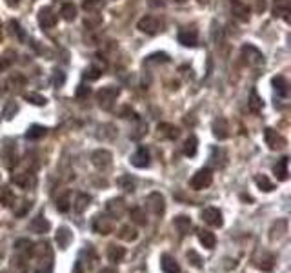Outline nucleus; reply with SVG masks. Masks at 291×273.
<instances>
[{
  "label": "nucleus",
  "instance_id": "obj_2",
  "mask_svg": "<svg viewBox=\"0 0 291 273\" xmlns=\"http://www.w3.org/2000/svg\"><path fill=\"white\" fill-rule=\"evenodd\" d=\"M211 182H213V171L209 168H202V169H198L193 177H191L190 186L193 189H196V191H200V189L209 188Z\"/></svg>",
  "mask_w": 291,
  "mask_h": 273
},
{
  "label": "nucleus",
  "instance_id": "obj_59",
  "mask_svg": "<svg viewBox=\"0 0 291 273\" xmlns=\"http://www.w3.org/2000/svg\"><path fill=\"white\" fill-rule=\"evenodd\" d=\"M2 91H4V90H2V84H0V95H2Z\"/></svg>",
  "mask_w": 291,
  "mask_h": 273
},
{
  "label": "nucleus",
  "instance_id": "obj_22",
  "mask_svg": "<svg viewBox=\"0 0 291 273\" xmlns=\"http://www.w3.org/2000/svg\"><path fill=\"white\" fill-rule=\"evenodd\" d=\"M198 241H200L202 246L207 248V250H213V248L217 246V237H215V233H211V231H207V230L198 231Z\"/></svg>",
  "mask_w": 291,
  "mask_h": 273
},
{
  "label": "nucleus",
  "instance_id": "obj_18",
  "mask_svg": "<svg viewBox=\"0 0 291 273\" xmlns=\"http://www.w3.org/2000/svg\"><path fill=\"white\" fill-rule=\"evenodd\" d=\"M49 228H51V226H49V221L44 215H37L31 221V224H29V230H31L33 233H38V235H42V233H48Z\"/></svg>",
  "mask_w": 291,
  "mask_h": 273
},
{
  "label": "nucleus",
  "instance_id": "obj_29",
  "mask_svg": "<svg viewBox=\"0 0 291 273\" xmlns=\"http://www.w3.org/2000/svg\"><path fill=\"white\" fill-rule=\"evenodd\" d=\"M124 257H126V250L124 248L116 246V244H111V246L107 248V259L111 263H120Z\"/></svg>",
  "mask_w": 291,
  "mask_h": 273
},
{
  "label": "nucleus",
  "instance_id": "obj_40",
  "mask_svg": "<svg viewBox=\"0 0 291 273\" xmlns=\"http://www.w3.org/2000/svg\"><path fill=\"white\" fill-rule=\"evenodd\" d=\"M24 100H27V102H31L33 106H46V97H42V95L38 93H24Z\"/></svg>",
  "mask_w": 291,
  "mask_h": 273
},
{
  "label": "nucleus",
  "instance_id": "obj_55",
  "mask_svg": "<svg viewBox=\"0 0 291 273\" xmlns=\"http://www.w3.org/2000/svg\"><path fill=\"white\" fill-rule=\"evenodd\" d=\"M149 4L151 5H164V2H162V0H151Z\"/></svg>",
  "mask_w": 291,
  "mask_h": 273
},
{
  "label": "nucleus",
  "instance_id": "obj_27",
  "mask_svg": "<svg viewBox=\"0 0 291 273\" xmlns=\"http://www.w3.org/2000/svg\"><path fill=\"white\" fill-rule=\"evenodd\" d=\"M196 149H198V138H196L195 135H190L188 138H186L184 149H182V151H184L186 157H195Z\"/></svg>",
  "mask_w": 291,
  "mask_h": 273
},
{
  "label": "nucleus",
  "instance_id": "obj_46",
  "mask_svg": "<svg viewBox=\"0 0 291 273\" xmlns=\"http://www.w3.org/2000/svg\"><path fill=\"white\" fill-rule=\"evenodd\" d=\"M18 111V106L15 104V100H9L7 104H5V108H4V117L9 121V119H13L15 117V113Z\"/></svg>",
  "mask_w": 291,
  "mask_h": 273
},
{
  "label": "nucleus",
  "instance_id": "obj_34",
  "mask_svg": "<svg viewBox=\"0 0 291 273\" xmlns=\"http://www.w3.org/2000/svg\"><path fill=\"white\" fill-rule=\"evenodd\" d=\"M273 263H275V257H273L271 253H264L262 259L257 263V268L262 270V272H271V270H273Z\"/></svg>",
  "mask_w": 291,
  "mask_h": 273
},
{
  "label": "nucleus",
  "instance_id": "obj_51",
  "mask_svg": "<svg viewBox=\"0 0 291 273\" xmlns=\"http://www.w3.org/2000/svg\"><path fill=\"white\" fill-rule=\"evenodd\" d=\"M118 182L124 186V189H126V191H135V182H133L131 177H124V179H120Z\"/></svg>",
  "mask_w": 291,
  "mask_h": 273
},
{
  "label": "nucleus",
  "instance_id": "obj_52",
  "mask_svg": "<svg viewBox=\"0 0 291 273\" xmlns=\"http://www.w3.org/2000/svg\"><path fill=\"white\" fill-rule=\"evenodd\" d=\"M90 93H91V90L90 88H88V86H79V90H77V97H79V99H88V97H90Z\"/></svg>",
  "mask_w": 291,
  "mask_h": 273
},
{
  "label": "nucleus",
  "instance_id": "obj_37",
  "mask_svg": "<svg viewBox=\"0 0 291 273\" xmlns=\"http://www.w3.org/2000/svg\"><path fill=\"white\" fill-rule=\"evenodd\" d=\"M118 237H120L122 241H127V242H131V241H135L137 239V230L135 228H131V226H124L120 231H118Z\"/></svg>",
  "mask_w": 291,
  "mask_h": 273
},
{
  "label": "nucleus",
  "instance_id": "obj_3",
  "mask_svg": "<svg viewBox=\"0 0 291 273\" xmlns=\"http://www.w3.org/2000/svg\"><path fill=\"white\" fill-rule=\"evenodd\" d=\"M137 27L142 33H146V35H157V33L162 29V24H160V20L157 18V16L146 15V16H142V18L138 20Z\"/></svg>",
  "mask_w": 291,
  "mask_h": 273
},
{
  "label": "nucleus",
  "instance_id": "obj_49",
  "mask_svg": "<svg viewBox=\"0 0 291 273\" xmlns=\"http://www.w3.org/2000/svg\"><path fill=\"white\" fill-rule=\"evenodd\" d=\"M64 82H66V73H64V71H60V69H58V71H55V73H53V86H55V88H62Z\"/></svg>",
  "mask_w": 291,
  "mask_h": 273
},
{
  "label": "nucleus",
  "instance_id": "obj_5",
  "mask_svg": "<svg viewBox=\"0 0 291 273\" xmlns=\"http://www.w3.org/2000/svg\"><path fill=\"white\" fill-rule=\"evenodd\" d=\"M111 160H113V155L107 149H97L93 151L91 155V162L95 166L97 169H102V171H106V169L111 168Z\"/></svg>",
  "mask_w": 291,
  "mask_h": 273
},
{
  "label": "nucleus",
  "instance_id": "obj_17",
  "mask_svg": "<svg viewBox=\"0 0 291 273\" xmlns=\"http://www.w3.org/2000/svg\"><path fill=\"white\" fill-rule=\"evenodd\" d=\"M11 180H13L16 186H20V188H24V189H29V188H33V186L37 184V177H35L33 173L13 175V177H11Z\"/></svg>",
  "mask_w": 291,
  "mask_h": 273
},
{
  "label": "nucleus",
  "instance_id": "obj_45",
  "mask_svg": "<svg viewBox=\"0 0 291 273\" xmlns=\"http://www.w3.org/2000/svg\"><path fill=\"white\" fill-rule=\"evenodd\" d=\"M9 84L15 86V90H18V88H24V84H26V77L20 73H15L9 77Z\"/></svg>",
  "mask_w": 291,
  "mask_h": 273
},
{
  "label": "nucleus",
  "instance_id": "obj_7",
  "mask_svg": "<svg viewBox=\"0 0 291 273\" xmlns=\"http://www.w3.org/2000/svg\"><path fill=\"white\" fill-rule=\"evenodd\" d=\"M57 13H55L49 5L42 7V9L38 11V26L42 27V29H51V27L57 26Z\"/></svg>",
  "mask_w": 291,
  "mask_h": 273
},
{
  "label": "nucleus",
  "instance_id": "obj_23",
  "mask_svg": "<svg viewBox=\"0 0 291 273\" xmlns=\"http://www.w3.org/2000/svg\"><path fill=\"white\" fill-rule=\"evenodd\" d=\"M60 16H62L66 22H73L77 18V5L73 2H64L60 5Z\"/></svg>",
  "mask_w": 291,
  "mask_h": 273
},
{
  "label": "nucleus",
  "instance_id": "obj_30",
  "mask_svg": "<svg viewBox=\"0 0 291 273\" xmlns=\"http://www.w3.org/2000/svg\"><path fill=\"white\" fill-rule=\"evenodd\" d=\"M46 133H48V128L38 126V124H33V126L26 132V138L27 140H38V138L46 136Z\"/></svg>",
  "mask_w": 291,
  "mask_h": 273
},
{
  "label": "nucleus",
  "instance_id": "obj_10",
  "mask_svg": "<svg viewBox=\"0 0 291 273\" xmlns=\"http://www.w3.org/2000/svg\"><path fill=\"white\" fill-rule=\"evenodd\" d=\"M231 13H233V16H235L237 20L248 22L251 9H249V5L246 4L244 0H231Z\"/></svg>",
  "mask_w": 291,
  "mask_h": 273
},
{
  "label": "nucleus",
  "instance_id": "obj_41",
  "mask_svg": "<svg viewBox=\"0 0 291 273\" xmlns=\"http://www.w3.org/2000/svg\"><path fill=\"white\" fill-rule=\"evenodd\" d=\"M0 202H2L4 206H11L13 202H15V195H13V191H11L9 188L0 189Z\"/></svg>",
  "mask_w": 291,
  "mask_h": 273
},
{
  "label": "nucleus",
  "instance_id": "obj_26",
  "mask_svg": "<svg viewBox=\"0 0 291 273\" xmlns=\"http://www.w3.org/2000/svg\"><path fill=\"white\" fill-rule=\"evenodd\" d=\"M288 164H290V158L288 157H282L281 160L275 164L273 171H275V175L279 177V180H288V175H290V171H288Z\"/></svg>",
  "mask_w": 291,
  "mask_h": 273
},
{
  "label": "nucleus",
  "instance_id": "obj_28",
  "mask_svg": "<svg viewBox=\"0 0 291 273\" xmlns=\"http://www.w3.org/2000/svg\"><path fill=\"white\" fill-rule=\"evenodd\" d=\"M90 202H91L90 195L88 193H79L77 195V199H75V202H73V210L77 211V213H82V211L88 210Z\"/></svg>",
  "mask_w": 291,
  "mask_h": 273
},
{
  "label": "nucleus",
  "instance_id": "obj_21",
  "mask_svg": "<svg viewBox=\"0 0 291 273\" xmlns=\"http://www.w3.org/2000/svg\"><path fill=\"white\" fill-rule=\"evenodd\" d=\"M160 268H162L164 273H180V264L171 255H168V253H164L160 257Z\"/></svg>",
  "mask_w": 291,
  "mask_h": 273
},
{
  "label": "nucleus",
  "instance_id": "obj_38",
  "mask_svg": "<svg viewBox=\"0 0 291 273\" xmlns=\"http://www.w3.org/2000/svg\"><path fill=\"white\" fill-rule=\"evenodd\" d=\"M82 7H84V11H88V13H95V11H98L100 7H104V0H84V2H82Z\"/></svg>",
  "mask_w": 291,
  "mask_h": 273
},
{
  "label": "nucleus",
  "instance_id": "obj_42",
  "mask_svg": "<svg viewBox=\"0 0 291 273\" xmlns=\"http://www.w3.org/2000/svg\"><path fill=\"white\" fill-rule=\"evenodd\" d=\"M35 246L31 241H27V239H20V241H16L15 242V250L18 253H24V252H27V253H31L33 250L31 248Z\"/></svg>",
  "mask_w": 291,
  "mask_h": 273
},
{
  "label": "nucleus",
  "instance_id": "obj_56",
  "mask_svg": "<svg viewBox=\"0 0 291 273\" xmlns=\"http://www.w3.org/2000/svg\"><path fill=\"white\" fill-rule=\"evenodd\" d=\"M98 273H115V270L113 268H104V270H100Z\"/></svg>",
  "mask_w": 291,
  "mask_h": 273
},
{
  "label": "nucleus",
  "instance_id": "obj_11",
  "mask_svg": "<svg viewBox=\"0 0 291 273\" xmlns=\"http://www.w3.org/2000/svg\"><path fill=\"white\" fill-rule=\"evenodd\" d=\"M149 160H151V155H149V149L148 147H138L137 151L131 155V164L135 168H148L149 166Z\"/></svg>",
  "mask_w": 291,
  "mask_h": 273
},
{
  "label": "nucleus",
  "instance_id": "obj_12",
  "mask_svg": "<svg viewBox=\"0 0 291 273\" xmlns=\"http://www.w3.org/2000/svg\"><path fill=\"white\" fill-rule=\"evenodd\" d=\"M213 135H215V138H218V140H226L229 136V124L226 119H222V117H218V119H215L213 121Z\"/></svg>",
  "mask_w": 291,
  "mask_h": 273
},
{
  "label": "nucleus",
  "instance_id": "obj_47",
  "mask_svg": "<svg viewBox=\"0 0 291 273\" xmlns=\"http://www.w3.org/2000/svg\"><path fill=\"white\" fill-rule=\"evenodd\" d=\"M5 158H7V166H9V168H13V164H16V153L13 146L5 147Z\"/></svg>",
  "mask_w": 291,
  "mask_h": 273
},
{
  "label": "nucleus",
  "instance_id": "obj_48",
  "mask_svg": "<svg viewBox=\"0 0 291 273\" xmlns=\"http://www.w3.org/2000/svg\"><path fill=\"white\" fill-rule=\"evenodd\" d=\"M11 55H13V51H7L4 57L0 58V71H5V69H7L11 64H13V60H15V58H9Z\"/></svg>",
  "mask_w": 291,
  "mask_h": 273
},
{
  "label": "nucleus",
  "instance_id": "obj_9",
  "mask_svg": "<svg viewBox=\"0 0 291 273\" xmlns=\"http://www.w3.org/2000/svg\"><path fill=\"white\" fill-rule=\"evenodd\" d=\"M179 42L186 47H195L198 44V31L195 27H184L179 33Z\"/></svg>",
  "mask_w": 291,
  "mask_h": 273
},
{
  "label": "nucleus",
  "instance_id": "obj_50",
  "mask_svg": "<svg viewBox=\"0 0 291 273\" xmlns=\"http://www.w3.org/2000/svg\"><path fill=\"white\" fill-rule=\"evenodd\" d=\"M11 27L15 29V33H16V37H18V40H22V42H24V40H26V33H24V29L20 27V24L13 20V22H11Z\"/></svg>",
  "mask_w": 291,
  "mask_h": 273
},
{
  "label": "nucleus",
  "instance_id": "obj_13",
  "mask_svg": "<svg viewBox=\"0 0 291 273\" xmlns=\"http://www.w3.org/2000/svg\"><path fill=\"white\" fill-rule=\"evenodd\" d=\"M264 136H266L268 146H270L271 149H281V147L286 146V138H284V136H281L279 133L275 132V130H271V128H268V130H266Z\"/></svg>",
  "mask_w": 291,
  "mask_h": 273
},
{
  "label": "nucleus",
  "instance_id": "obj_31",
  "mask_svg": "<svg viewBox=\"0 0 291 273\" xmlns=\"http://www.w3.org/2000/svg\"><path fill=\"white\" fill-rule=\"evenodd\" d=\"M175 228L179 230V233H182V235H186V233H190L191 230V219L186 215H179L175 217Z\"/></svg>",
  "mask_w": 291,
  "mask_h": 273
},
{
  "label": "nucleus",
  "instance_id": "obj_32",
  "mask_svg": "<svg viewBox=\"0 0 291 273\" xmlns=\"http://www.w3.org/2000/svg\"><path fill=\"white\" fill-rule=\"evenodd\" d=\"M69 208H71V197H69V191H64L62 195L57 197V210L60 213H66L69 211Z\"/></svg>",
  "mask_w": 291,
  "mask_h": 273
},
{
  "label": "nucleus",
  "instance_id": "obj_6",
  "mask_svg": "<svg viewBox=\"0 0 291 273\" xmlns=\"http://www.w3.org/2000/svg\"><path fill=\"white\" fill-rule=\"evenodd\" d=\"M146 206H148L153 215H162L166 211V200L164 197L159 193V191H153V193L148 195L146 199Z\"/></svg>",
  "mask_w": 291,
  "mask_h": 273
},
{
  "label": "nucleus",
  "instance_id": "obj_53",
  "mask_svg": "<svg viewBox=\"0 0 291 273\" xmlns=\"http://www.w3.org/2000/svg\"><path fill=\"white\" fill-rule=\"evenodd\" d=\"M37 273H53V263H51V261H46V264L40 266V268L37 270Z\"/></svg>",
  "mask_w": 291,
  "mask_h": 273
},
{
  "label": "nucleus",
  "instance_id": "obj_35",
  "mask_svg": "<svg viewBox=\"0 0 291 273\" xmlns=\"http://www.w3.org/2000/svg\"><path fill=\"white\" fill-rule=\"evenodd\" d=\"M255 184H257V186H259L262 191H273V189H275L273 182H271V180L268 179L266 175H257V177H255Z\"/></svg>",
  "mask_w": 291,
  "mask_h": 273
},
{
  "label": "nucleus",
  "instance_id": "obj_36",
  "mask_svg": "<svg viewBox=\"0 0 291 273\" xmlns=\"http://www.w3.org/2000/svg\"><path fill=\"white\" fill-rule=\"evenodd\" d=\"M166 62H170V57L166 53H153V55H149L144 60V66H148V64H166Z\"/></svg>",
  "mask_w": 291,
  "mask_h": 273
},
{
  "label": "nucleus",
  "instance_id": "obj_39",
  "mask_svg": "<svg viewBox=\"0 0 291 273\" xmlns=\"http://www.w3.org/2000/svg\"><path fill=\"white\" fill-rule=\"evenodd\" d=\"M100 77H102V68H98L95 64H91L90 68L84 71V79L88 80H98Z\"/></svg>",
  "mask_w": 291,
  "mask_h": 273
},
{
  "label": "nucleus",
  "instance_id": "obj_24",
  "mask_svg": "<svg viewBox=\"0 0 291 273\" xmlns=\"http://www.w3.org/2000/svg\"><path fill=\"white\" fill-rule=\"evenodd\" d=\"M264 108V102L260 99V95L257 93V90H251V95H249V100H248V110L251 113H260Z\"/></svg>",
  "mask_w": 291,
  "mask_h": 273
},
{
  "label": "nucleus",
  "instance_id": "obj_54",
  "mask_svg": "<svg viewBox=\"0 0 291 273\" xmlns=\"http://www.w3.org/2000/svg\"><path fill=\"white\" fill-rule=\"evenodd\" d=\"M73 273H84V270H82V263H80V261H77V264H75Z\"/></svg>",
  "mask_w": 291,
  "mask_h": 273
},
{
  "label": "nucleus",
  "instance_id": "obj_57",
  "mask_svg": "<svg viewBox=\"0 0 291 273\" xmlns=\"http://www.w3.org/2000/svg\"><path fill=\"white\" fill-rule=\"evenodd\" d=\"M7 4H9V5H16V4H18V0H7Z\"/></svg>",
  "mask_w": 291,
  "mask_h": 273
},
{
  "label": "nucleus",
  "instance_id": "obj_33",
  "mask_svg": "<svg viewBox=\"0 0 291 273\" xmlns=\"http://www.w3.org/2000/svg\"><path fill=\"white\" fill-rule=\"evenodd\" d=\"M129 217H131V221L135 222L137 226H146V222H148L146 211H144L142 208H133V210L129 211Z\"/></svg>",
  "mask_w": 291,
  "mask_h": 273
},
{
  "label": "nucleus",
  "instance_id": "obj_15",
  "mask_svg": "<svg viewBox=\"0 0 291 273\" xmlns=\"http://www.w3.org/2000/svg\"><path fill=\"white\" fill-rule=\"evenodd\" d=\"M93 230L97 233H100V235H107V233H111L113 231V222L111 219L107 215H98L93 222Z\"/></svg>",
  "mask_w": 291,
  "mask_h": 273
},
{
  "label": "nucleus",
  "instance_id": "obj_14",
  "mask_svg": "<svg viewBox=\"0 0 291 273\" xmlns=\"http://www.w3.org/2000/svg\"><path fill=\"white\" fill-rule=\"evenodd\" d=\"M290 0H273V15L282 18V20L290 22Z\"/></svg>",
  "mask_w": 291,
  "mask_h": 273
},
{
  "label": "nucleus",
  "instance_id": "obj_4",
  "mask_svg": "<svg viewBox=\"0 0 291 273\" xmlns=\"http://www.w3.org/2000/svg\"><path fill=\"white\" fill-rule=\"evenodd\" d=\"M242 55L249 66H262L264 64V53L260 51L259 47H255L253 44H244Z\"/></svg>",
  "mask_w": 291,
  "mask_h": 273
},
{
  "label": "nucleus",
  "instance_id": "obj_8",
  "mask_svg": "<svg viewBox=\"0 0 291 273\" xmlns=\"http://www.w3.org/2000/svg\"><path fill=\"white\" fill-rule=\"evenodd\" d=\"M202 221L206 222V224H209V226H213V228H220V226H222V222H224L220 210L213 208V206H209V208H204V210H202Z\"/></svg>",
  "mask_w": 291,
  "mask_h": 273
},
{
  "label": "nucleus",
  "instance_id": "obj_44",
  "mask_svg": "<svg viewBox=\"0 0 291 273\" xmlns=\"http://www.w3.org/2000/svg\"><path fill=\"white\" fill-rule=\"evenodd\" d=\"M213 42L217 44V46H220V44H224V29L220 26H218L217 22H213Z\"/></svg>",
  "mask_w": 291,
  "mask_h": 273
},
{
  "label": "nucleus",
  "instance_id": "obj_25",
  "mask_svg": "<svg viewBox=\"0 0 291 273\" xmlns=\"http://www.w3.org/2000/svg\"><path fill=\"white\" fill-rule=\"evenodd\" d=\"M159 133L164 138H170V140H173V138H177L179 136V128L173 126V124H168V122H162V124H159Z\"/></svg>",
  "mask_w": 291,
  "mask_h": 273
},
{
  "label": "nucleus",
  "instance_id": "obj_1",
  "mask_svg": "<svg viewBox=\"0 0 291 273\" xmlns=\"http://www.w3.org/2000/svg\"><path fill=\"white\" fill-rule=\"evenodd\" d=\"M120 90L115 88V86H106V88H100L98 93H97V102L100 106L102 110H111L113 104H115L116 97H118Z\"/></svg>",
  "mask_w": 291,
  "mask_h": 273
},
{
  "label": "nucleus",
  "instance_id": "obj_58",
  "mask_svg": "<svg viewBox=\"0 0 291 273\" xmlns=\"http://www.w3.org/2000/svg\"><path fill=\"white\" fill-rule=\"evenodd\" d=\"M175 2H177V4H184L186 0H175Z\"/></svg>",
  "mask_w": 291,
  "mask_h": 273
},
{
  "label": "nucleus",
  "instance_id": "obj_43",
  "mask_svg": "<svg viewBox=\"0 0 291 273\" xmlns=\"http://www.w3.org/2000/svg\"><path fill=\"white\" fill-rule=\"evenodd\" d=\"M186 257H188V261H190V264H191V266H193V268L200 270L202 266H204V264H202L200 255H198V253H196L195 250H190V252H188V255H186Z\"/></svg>",
  "mask_w": 291,
  "mask_h": 273
},
{
  "label": "nucleus",
  "instance_id": "obj_19",
  "mask_svg": "<svg viewBox=\"0 0 291 273\" xmlns=\"http://www.w3.org/2000/svg\"><path fill=\"white\" fill-rule=\"evenodd\" d=\"M271 84H273V90H275L277 97H282V99H286L288 93H290V84H288L286 77L279 75V77H275V79L271 80Z\"/></svg>",
  "mask_w": 291,
  "mask_h": 273
},
{
  "label": "nucleus",
  "instance_id": "obj_16",
  "mask_svg": "<svg viewBox=\"0 0 291 273\" xmlns=\"http://www.w3.org/2000/svg\"><path fill=\"white\" fill-rule=\"evenodd\" d=\"M55 241H57V244H58L60 250H66V248H69L71 241H73V233H71V230L66 228V226L58 228L57 235H55Z\"/></svg>",
  "mask_w": 291,
  "mask_h": 273
},
{
  "label": "nucleus",
  "instance_id": "obj_20",
  "mask_svg": "<svg viewBox=\"0 0 291 273\" xmlns=\"http://www.w3.org/2000/svg\"><path fill=\"white\" fill-rule=\"evenodd\" d=\"M106 210L113 219H118V217H122L124 210H126V202H124V199H111L107 202Z\"/></svg>",
  "mask_w": 291,
  "mask_h": 273
}]
</instances>
